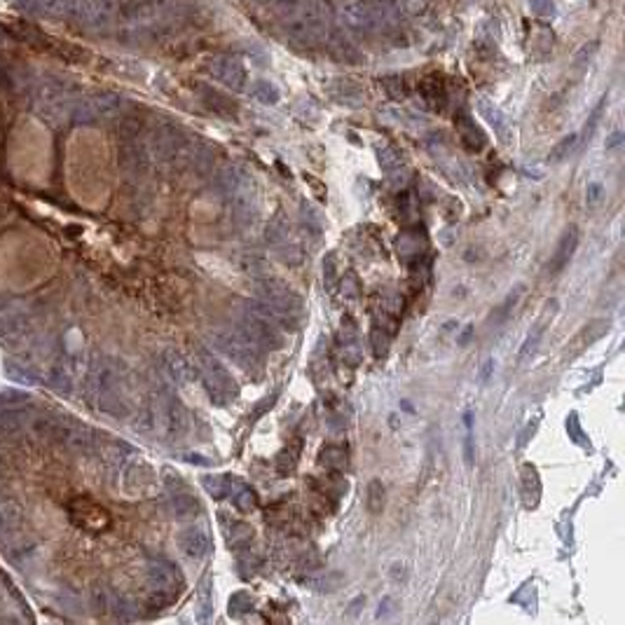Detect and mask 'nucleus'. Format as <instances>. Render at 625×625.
<instances>
[{"label": "nucleus", "instance_id": "41", "mask_svg": "<svg viewBox=\"0 0 625 625\" xmlns=\"http://www.w3.org/2000/svg\"><path fill=\"white\" fill-rule=\"evenodd\" d=\"M335 283H338V265H335V253H328L324 260V286L326 291H335Z\"/></svg>", "mask_w": 625, "mask_h": 625}, {"label": "nucleus", "instance_id": "44", "mask_svg": "<svg viewBox=\"0 0 625 625\" xmlns=\"http://www.w3.org/2000/svg\"><path fill=\"white\" fill-rule=\"evenodd\" d=\"M429 3L431 0H398V8L408 15H422V12H427Z\"/></svg>", "mask_w": 625, "mask_h": 625}, {"label": "nucleus", "instance_id": "22", "mask_svg": "<svg viewBox=\"0 0 625 625\" xmlns=\"http://www.w3.org/2000/svg\"><path fill=\"white\" fill-rule=\"evenodd\" d=\"M251 96H253L255 101H260L262 106H276L279 99H281V92H279V87H276L274 82L255 80L253 87H251Z\"/></svg>", "mask_w": 625, "mask_h": 625}, {"label": "nucleus", "instance_id": "12", "mask_svg": "<svg viewBox=\"0 0 625 625\" xmlns=\"http://www.w3.org/2000/svg\"><path fill=\"white\" fill-rule=\"evenodd\" d=\"M475 108H478L480 118L494 129V134H497L501 141H508V122H506V115L501 113V108L497 106V103L485 99V96H480V99L475 101Z\"/></svg>", "mask_w": 625, "mask_h": 625}, {"label": "nucleus", "instance_id": "11", "mask_svg": "<svg viewBox=\"0 0 625 625\" xmlns=\"http://www.w3.org/2000/svg\"><path fill=\"white\" fill-rule=\"evenodd\" d=\"M420 94L424 103L431 108V111H438L441 113L443 108H445L448 103V89H445V82H443V77L438 73H431L427 75L424 80L420 82Z\"/></svg>", "mask_w": 625, "mask_h": 625}, {"label": "nucleus", "instance_id": "40", "mask_svg": "<svg viewBox=\"0 0 625 625\" xmlns=\"http://www.w3.org/2000/svg\"><path fill=\"white\" fill-rule=\"evenodd\" d=\"M464 424H466V438H464V457H466V464L468 466H473V457H475V450H473V415L471 412H466L464 415Z\"/></svg>", "mask_w": 625, "mask_h": 625}, {"label": "nucleus", "instance_id": "7", "mask_svg": "<svg viewBox=\"0 0 625 625\" xmlns=\"http://www.w3.org/2000/svg\"><path fill=\"white\" fill-rule=\"evenodd\" d=\"M576 248H578V228L576 225H569V228L564 230V235L560 237L555 253H553L551 262H548V274L553 276V274L562 272V269L571 262Z\"/></svg>", "mask_w": 625, "mask_h": 625}, {"label": "nucleus", "instance_id": "3", "mask_svg": "<svg viewBox=\"0 0 625 625\" xmlns=\"http://www.w3.org/2000/svg\"><path fill=\"white\" fill-rule=\"evenodd\" d=\"M195 361H197V368L204 375L206 382V391H209L211 398H216V403H225L230 398L239 396V386H237L235 377L230 375V370L214 356V351L206 349V347L197 345L195 347Z\"/></svg>", "mask_w": 625, "mask_h": 625}, {"label": "nucleus", "instance_id": "17", "mask_svg": "<svg viewBox=\"0 0 625 625\" xmlns=\"http://www.w3.org/2000/svg\"><path fill=\"white\" fill-rule=\"evenodd\" d=\"M265 239H267V244H272V246H283V244H288V239H291V221H288L281 209L276 211L272 216V221L267 223Z\"/></svg>", "mask_w": 625, "mask_h": 625}, {"label": "nucleus", "instance_id": "51", "mask_svg": "<svg viewBox=\"0 0 625 625\" xmlns=\"http://www.w3.org/2000/svg\"><path fill=\"white\" fill-rule=\"evenodd\" d=\"M471 333H473V328H471V326H466V328H464V333H461V338H459V345H461V347L468 342V338H471Z\"/></svg>", "mask_w": 625, "mask_h": 625}, {"label": "nucleus", "instance_id": "19", "mask_svg": "<svg viewBox=\"0 0 625 625\" xmlns=\"http://www.w3.org/2000/svg\"><path fill=\"white\" fill-rule=\"evenodd\" d=\"M253 541V527L248 523H232L228 530V546L232 551H244Z\"/></svg>", "mask_w": 625, "mask_h": 625}, {"label": "nucleus", "instance_id": "43", "mask_svg": "<svg viewBox=\"0 0 625 625\" xmlns=\"http://www.w3.org/2000/svg\"><path fill=\"white\" fill-rule=\"evenodd\" d=\"M602 111H604V99L597 103L595 106V111L590 113V120L585 122V129H583V139H590L592 134H595V129H597V125H600V118H602Z\"/></svg>", "mask_w": 625, "mask_h": 625}, {"label": "nucleus", "instance_id": "2", "mask_svg": "<svg viewBox=\"0 0 625 625\" xmlns=\"http://www.w3.org/2000/svg\"><path fill=\"white\" fill-rule=\"evenodd\" d=\"M209 338H211V345L221 354H225L230 361H235L244 372L260 377L262 372L260 349L251 345L237 328H216V331H211Z\"/></svg>", "mask_w": 625, "mask_h": 625}, {"label": "nucleus", "instance_id": "9", "mask_svg": "<svg viewBox=\"0 0 625 625\" xmlns=\"http://www.w3.org/2000/svg\"><path fill=\"white\" fill-rule=\"evenodd\" d=\"M180 548L192 560H202L211 553V537L204 527H188L180 532Z\"/></svg>", "mask_w": 625, "mask_h": 625}, {"label": "nucleus", "instance_id": "48", "mask_svg": "<svg viewBox=\"0 0 625 625\" xmlns=\"http://www.w3.org/2000/svg\"><path fill=\"white\" fill-rule=\"evenodd\" d=\"M394 611V600L391 597H384L382 602H379V611H377V618H386Z\"/></svg>", "mask_w": 625, "mask_h": 625}, {"label": "nucleus", "instance_id": "47", "mask_svg": "<svg viewBox=\"0 0 625 625\" xmlns=\"http://www.w3.org/2000/svg\"><path fill=\"white\" fill-rule=\"evenodd\" d=\"M623 145V132H614L611 134V136L607 139V143H604V148H607L609 152H614L616 148H621Z\"/></svg>", "mask_w": 625, "mask_h": 625}, {"label": "nucleus", "instance_id": "26", "mask_svg": "<svg viewBox=\"0 0 625 625\" xmlns=\"http://www.w3.org/2000/svg\"><path fill=\"white\" fill-rule=\"evenodd\" d=\"M331 92H333L335 99H338L340 103H347V106H356V103L361 101V89L354 85V82H349V80L333 82Z\"/></svg>", "mask_w": 625, "mask_h": 625}, {"label": "nucleus", "instance_id": "46", "mask_svg": "<svg viewBox=\"0 0 625 625\" xmlns=\"http://www.w3.org/2000/svg\"><path fill=\"white\" fill-rule=\"evenodd\" d=\"M246 52L251 54V59H253L255 63H260V66H265V63H267V59H265V56H267V54H265V49L258 47V45H253V42L246 45Z\"/></svg>", "mask_w": 625, "mask_h": 625}, {"label": "nucleus", "instance_id": "33", "mask_svg": "<svg viewBox=\"0 0 625 625\" xmlns=\"http://www.w3.org/2000/svg\"><path fill=\"white\" fill-rule=\"evenodd\" d=\"M379 85L384 87V92L389 94L394 101H403L405 94H408V89H405V80L401 75H384L382 80H379Z\"/></svg>", "mask_w": 625, "mask_h": 625}, {"label": "nucleus", "instance_id": "39", "mask_svg": "<svg viewBox=\"0 0 625 625\" xmlns=\"http://www.w3.org/2000/svg\"><path fill=\"white\" fill-rule=\"evenodd\" d=\"M340 288H342V298L345 300H356L358 293H361L358 276L354 274V272H345L342 281H340Z\"/></svg>", "mask_w": 625, "mask_h": 625}, {"label": "nucleus", "instance_id": "32", "mask_svg": "<svg viewBox=\"0 0 625 625\" xmlns=\"http://www.w3.org/2000/svg\"><path fill=\"white\" fill-rule=\"evenodd\" d=\"M370 345L375 358H384L389 354V331L384 326H372L370 331Z\"/></svg>", "mask_w": 625, "mask_h": 625}, {"label": "nucleus", "instance_id": "1", "mask_svg": "<svg viewBox=\"0 0 625 625\" xmlns=\"http://www.w3.org/2000/svg\"><path fill=\"white\" fill-rule=\"evenodd\" d=\"M298 321L300 319L279 314L255 300L244 305L235 328L260 351H276L283 347V331H295Z\"/></svg>", "mask_w": 625, "mask_h": 625}, {"label": "nucleus", "instance_id": "23", "mask_svg": "<svg viewBox=\"0 0 625 625\" xmlns=\"http://www.w3.org/2000/svg\"><path fill=\"white\" fill-rule=\"evenodd\" d=\"M342 581H345L342 574H338V571H326V574H319V576H307L305 585H309V588L317 590V592H333L342 585Z\"/></svg>", "mask_w": 625, "mask_h": 625}, {"label": "nucleus", "instance_id": "30", "mask_svg": "<svg viewBox=\"0 0 625 625\" xmlns=\"http://www.w3.org/2000/svg\"><path fill=\"white\" fill-rule=\"evenodd\" d=\"M578 141H581V136H578V134H569V136H564V139L560 141V143H557V145L551 150V155H548V162H553V164L564 162V159L569 157V155L576 150Z\"/></svg>", "mask_w": 625, "mask_h": 625}, {"label": "nucleus", "instance_id": "10", "mask_svg": "<svg viewBox=\"0 0 625 625\" xmlns=\"http://www.w3.org/2000/svg\"><path fill=\"white\" fill-rule=\"evenodd\" d=\"M454 125H457V132H459V139L466 150L471 152H480L482 148L487 145V136L482 134V129L475 125V120L471 118L468 113H457L454 118Z\"/></svg>", "mask_w": 625, "mask_h": 625}, {"label": "nucleus", "instance_id": "38", "mask_svg": "<svg viewBox=\"0 0 625 625\" xmlns=\"http://www.w3.org/2000/svg\"><path fill=\"white\" fill-rule=\"evenodd\" d=\"M530 12L537 19H553L555 17V0H527Z\"/></svg>", "mask_w": 625, "mask_h": 625}, {"label": "nucleus", "instance_id": "29", "mask_svg": "<svg viewBox=\"0 0 625 625\" xmlns=\"http://www.w3.org/2000/svg\"><path fill=\"white\" fill-rule=\"evenodd\" d=\"M377 162L386 173H396L403 166V155L396 150L394 145H384L377 150Z\"/></svg>", "mask_w": 625, "mask_h": 625}, {"label": "nucleus", "instance_id": "20", "mask_svg": "<svg viewBox=\"0 0 625 625\" xmlns=\"http://www.w3.org/2000/svg\"><path fill=\"white\" fill-rule=\"evenodd\" d=\"M319 464L331 471H342L347 468V448L342 445H326L319 452Z\"/></svg>", "mask_w": 625, "mask_h": 625}, {"label": "nucleus", "instance_id": "16", "mask_svg": "<svg viewBox=\"0 0 625 625\" xmlns=\"http://www.w3.org/2000/svg\"><path fill=\"white\" fill-rule=\"evenodd\" d=\"M342 356L349 365H358L361 356H363V351H361L358 333H356V328H354V324L349 319L342 321Z\"/></svg>", "mask_w": 625, "mask_h": 625}, {"label": "nucleus", "instance_id": "50", "mask_svg": "<svg viewBox=\"0 0 625 625\" xmlns=\"http://www.w3.org/2000/svg\"><path fill=\"white\" fill-rule=\"evenodd\" d=\"M494 368V361H485V365H482V372H480V379L485 382V379L489 377V372H492Z\"/></svg>", "mask_w": 625, "mask_h": 625}, {"label": "nucleus", "instance_id": "34", "mask_svg": "<svg viewBox=\"0 0 625 625\" xmlns=\"http://www.w3.org/2000/svg\"><path fill=\"white\" fill-rule=\"evenodd\" d=\"M242 269L246 274H253V276H258V279H260V276H269V262L265 260V258H260V255H246L242 260Z\"/></svg>", "mask_w": 625, "mask_h": 625}, {"label": "nucleus", "instance_id": "37", "mask_svg": "<svg viewBox=\"0 0 625 625\" xmlns=\"http://www.w3.org/2000/svg\"><path fill=\"white\" fill-rule=\"evenodd\" d=\"M251 609H253V597H251L248 592H235V595L230 597V614L232 616H242Z\"/></svg>", "mask_w": 625, "mask_h": 625}, {"label": "nucleus", "instance_id": "15", "mask_svg": "<svg viewBox=\"0 0 625 625\" xmlns=\"http://www.w3.org/2000/svg\"><path fill=\"white\" fill-rule=\"evenodd\" d=\"M171 511L176 518H195V515H199V511H202V506H199V501L188 492V487L180 485L178 492L171 489Z\"/></svg>", "mask_w": 625, "mask_h": 625}, {"label": "nucleus", "instance_id": "13", "mask_svg": "<svg viewBox=\"0 0 625 625\" xmlns=\"http://www.w3.org/2000/svg\"><path fill=\"white\" fill-rule=\"evenodd\" d=\"M164 361H166V370H169V375H171V379L176 384H183L185 386V384H190L192 379H195V368H192V363L180 351L166 349L164 351Z\"/></svg>", "mask_w": 625, "mask_h": 625}, {"label": "nucleus", "instance_id": "14", "mask_svg": "<svg viewBox=\"0 0 625 625\" xmlns=\"http://www.w3.org/2000/svg\"><path fill=\"white\" fill-rule=\"evenodd\" d=\"M150 581L157 590H178L180 585V574L178 569L169 562H157L150 567Z\"/></svg>", "mask_w": 625, "mask_h": 625}, {"label": "nucleus", "instance_id": "42", "mask_svg": "<svg viewBox=\"0 0 625 625\" xmlns=\"http://www.w3.org/2000/svg\"><path fill=\"white\" fill-rule=\"evenodd\" d=\"M597 47H600V42H597V40H592L590 45H583V47L578 49L576 59H574V66H576V68H583L585 63H590V61H592V56H595Z\"/></svg>", "mask_w": 625, "mask_h": 625}, {"label": "nucleus", "instance_id": "35", "mask_svg": "<svg viewBox=\"0 0 625 625\" xmlns=\"http://www.w3.org/2000/svg\"><path fill=\"white\" fill-rule=\"evenodd\" d=\"M211 611H214V597H211V578H206L199 590V614L197 621H209Z\"/></svg>", "mask_w": 625, "mask_h": 625}, {"label": "nucleus", "instance_id": "36", "mask_svg": "<svg viewBox=\"0 0 625 625\" xmlns=\"http://www.w3.org/2000/svg\"><path fill=\"white\" fill-rule=\"evenodd\" d=\"M520 293H523V291H520V288H515L513 293H508V295H506V300L501 302V305L497 307V312L492 314L494 324H501V321H506V319H508V314H511V312H513V307L518 305Z\"/></svg>", "mask_w": 625, "mask_h": 625}, {"label": "nucleus", "instance_id": "21", "mask_svg": "<svg viewBox=\"0 0 625 625\" xmlns=\"http://www.w3.org/2000/svg\"><path fill=\"white\" fill-rule=\"evenodd\" d=\"M204 101H206V108H211L218 115H225V118H235L237 115L235 101H230L225 94L214 92V89H204Z\"/></svg>", "mask_w": 625, "mask_h": 625}, {"label": "nucleus", "instance_id": "6", "mask_svg": "<svg viewBox=\"0 0 625 625\" xmlns=\"http://www.w3.org/2000/svg\"><path fill=\"white\" fill-rule=\"evenodd\" d=\"M342 22L349 26L354 33H375V31H379L370 0H351V3H347L342 8Z\"/></svg>", "mask_w": 625, "mask_h": 625}, {"label": "nucleus", "instance_id": "5", "mask_svg": "<svg viewBox=\"0 0 625 625\" xmlns=\"http://www.w3.org/2000/svg\"><path fill=\"white\" fill-rule=\"evenodd\" d=\"M209 70L223 87L232 89V92H244L246 89L248 73L246 66L237 56H218V59L209 63Z\"/></svg>", "mask_w": 625, "mask_h": 625}, {"label": "nucleus", "instance_id": "24", "mask_svg": "<svg viewBox=\"0 0 625 625\" xmlns=\"http://www.w3.org/2000/svg\"><path fill=\"white\" fill-rule=\"evenodd\" d=\"M523 494H525V504L527 506H537L539 504V494H541L539 475H537V468L530 466V464L523 468Z\"/></svg>", "mask_w": 625, "mask_h": 625}, {"label": "nucleus", "instance_id": "4", "mask_svg": "<svg viewBox=\"0 0 625 625\" xmlns=\"http://www.w3.org/2000/svg\"><path fill=\"white\" fill-rule=\"evenodd\" d=\"M255 298L274 312L286 314V317L300 319L302 314V298L286 281L274 279V276H260L255 281Z\"/></svg>", "mask_w": 625, "mask_h": 625}, {"label": "nucleus", "instance_id": "18", "mask_svg": "<svg viewBox=\"0 0 625 625\" xmlns=\"http://www.w3.org/2000/svg\"><path fill=\"white\" fill-rule=\"evenodd\" d=\"M544 331H546V321H539L537 328H534V331H530V335L525 338V342H523V347H520V351H518V363L520 365H527L534 356H537L541 338H544Z\"/></svg>", "mask_w": 625, "mask_h": 625}, {"label": "nucleus", "instance_id": "31", "mask_svg": "<svg viewBox=\"0 0 625 625\" xmlns=\"http://www.w3.org/2000/svg\"><path fill=\"white\" fill-rule=\"evenodd\" d=\"M607 331H609V321H604V319L602 321H592L590 326L583 328L581 335H578V338L574 340V345H578V349H583L585 345H590V342H595V340H600Z\"/></svg>", "mask_w": 625, "mask_h": 625}, {"label": "nucleus", "instance_id": "27", "mask_svg": "<svg viewBox=\"0 0 625 625\" xmlns=\"http://www.w3.org/2000/svg\"><path fill=\"white\" fill-rule=\"evenodd\" d=\"M202 485L214 499H223L232 492V480L228 475H204Z\"/></svg>", "mask_w": 625, "mask_h": 625}, {"label": "nucleus", "instance_id": "28", "mask_svg": "<svg viewBox=\"0 0 625 625\" xmlns=\"http://www.w3.org/2000/svg\"><path fill=\"white\" fill-rule=\"evenodd\" d=\"M365 508L372 515H379L384 511V485L379 480H370L365 489Z\"/></svg>", "mask_w": 625, "mask_h": 625}, {"label": "nucleus", "instance_id": "45", "mask_svg": "<svg viewBox=\"0 0 625 625\" xmlns=\"http://www.w3.org/2000/svg\"><path fill=\"white\" fill-rule=\"evenodd\" d=\"M602 185L600 183H590L588 190H585V202H588V206H597L602 202Z\"/></svg>", "mask_w": 625, "mask_h": 625}, {"label": "nucleus", "instance_id": "25", "mask_svg": "<svg viewBox=\"0 0 625 625\" xmlns=\"http://www.w3.org/2000/svg\"><path fill=\"white\" fill-rule=\"evenodd\" d=\"M232 504H235L237 511H242V513L255 511V506H258V494H255V489H253V487H248V485H242V482H239L235 492H232Z\"/></svg>", "mask_w": 625, "mask_h": 625}, {"label": "nucleus", "instance_id": "8", "mask_svg": "<svg viewBox=\"0 0 625 625\" xmlns=\"http://www.w3.org/2000/svg\"><path fill=\"white\" fill-rule=\"evenodd\" d=\"M162 422L169 438H180L188 431V412L180 405L178 398L166 396L162 403Z\"/></svg>", "mask_w": 625, "mask_h": 625}, {"label": "nucleus", "instance_id": "49", "mask_svg": "<svg viewBox=\"0 0 625 625\" xmlns=\"http://www.w3.org/2000/svg\"><path fill=\"white\" fill-rule=\"evenodd\" d=\"M185 461L190 464H202V466H209V459H202V454H185Z\"/></svg>", "mask_w": 625, "mask_h": 625}]
</instances>
